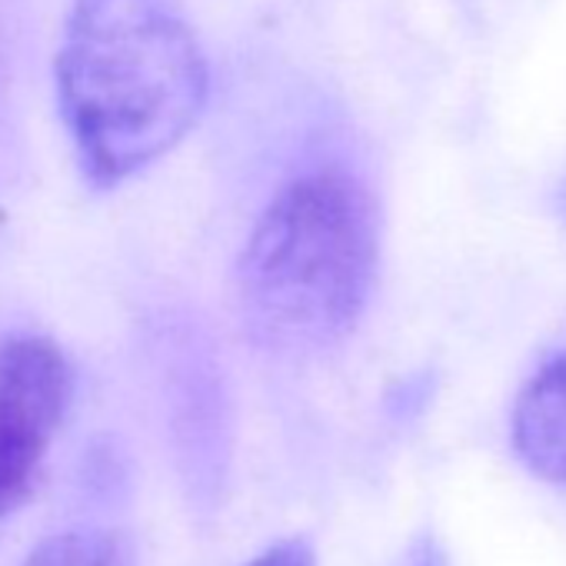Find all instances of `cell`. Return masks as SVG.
<instances>
[{
    "label": "cell",
    "mask_w": 566,
    "mask_h": 566,
    "mask_svg": "<svg viewBox=\"0 0 566 566\" xmlns=\"http://www.w3.org/2000/svg\"><path fill=\"white\" fill-rule=\"evenodd\" d=\"M84 177L107 190L170 154L207 101V61L170 0H74L54 57Z\"/></svg>",
    "instance_id": "obj_1"
},
{
    "label": "cell",
    "mask_w": 566,
    "mask_h": 566,
    "mask_svg": "<svg viewBox=\"0 0 566 566\" xmlns=\"http://www.w3.org/2000/svg\"><path fill=\"white\" fill-rule=\"evenodd\" d=\"M377 207L344 170H314L260 213L237 266L250 340L273 354H317L360 321L377 276Z\"/></svg>",
    "instance_id": "obj_2"
},
{
    "label": "cell",
    "mask_w": 566,
    "mask_h": 566,
    "mask_svg": "<svg viewBox=\"0 0 566 566\" xmlns=\"http://www.w3.org/2000/svg\"><path fill=\"white\" fill-rule=\"evenodd\" d=\"M67 400L71 367L54 340L24 334L0 344V516L31 496Z\"/></svg>",
    "instance_id": "obj_3"
},
{
    "label": "cell",
    "mask_w": 566,
    "mask_h": 566,
    "mask_svg": "<svg viewBox=\"0 0 566 566\" xmlns=\"http://www.w3.org/2000/svg\"><path fill=\"white\" fill-rule=\"evenodd\" d=\"M510 440L533 476L566 486V350L549 357L516 394Z\"/></svg>",
    "instance_id": "obj_4"
},
{
    "label": "cell",
    "mask_w": 566,
    "mask_h": 566,
    "mask_svg": "<svg viewBox=\"0 0 566 566\" xmlns=\"http://www.w3.org/2000/svg\"><path fill=\"white\" fill-rule=\"evenodd\" d=\"M24 566H137V556L120 533L64 530L44 539Z\"/></svg>",
    "instance_id": "obj_5"
},
{
    "label": "cell",
    "mask_w": 566,
    "mask_h": 566,
    "mask_svg": "<svg viewBox=\"0 0 566 566\" xmlns=\"http://www.w3.org/2000/svg\"><path fill=\"white\" fill-rule=\"evenodd\" d=\"M247 566H317V549L307 536H283L260 549Z\"/></svg>",
    "instance_id": "obj_6"
},
{
    "label": "cell",
    "mask_w": 566,
    "mask_h": 566,
    "mask_svg": "<svg viewBox=\"0 0 566 566\" xmlns=\"http://www.w3.org/2000/svg\"><path fill=\"white\" fill-rule=\"evenodd\" d=\"M397 566H450V559H447L443 546L430 533H423V536H417L403 549V556L397 559Z\"/></svg>",
    "instance_id": "obj_7"
}]
</instances>
